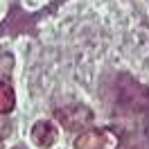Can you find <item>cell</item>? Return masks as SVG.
Here are the masks:
<instances>
[{
    "label": "cell",
    "instance_id": "cell-1",
    "mask_svg": "<svg viewBox=\"0 0 149 149\" xmlns=\"http://www.w3.org/2000/svg\"><path fill=\"white\" fill-rule=\"evenodd\" d=\"M54 118L63 124L65 129L79 131V129H84V127H88L93 122V111L81 106V104H74V106H68V109H56Z\"/></svg>",
    "mask_w": 149,
    "mask_h": 149
},
{
    "label": "cell",
    "instance_id": "cell-2",
    "mask_svg": "<svg viewBox=\"0 0 149 149\" xmlns=\"http://www.w3.org/2000/svg\"><path fill=\"white\" fill-rule=\"evenodd\" d=\"M56 138H59V133H56L54 124L47 120H38L34 127H32V140H34V145H38V147H52L56 142Z\"/></svg>",
    "mask_w": 149,
    "mask_h": 149
},
{
    "label": "cell",
    "instance_id": "cell-3",
    "mask_svg": "<svg viewBox=\"0 0 149 149\" xmlns=\"http://www.w3.org/2000/svg\"><path fill=\"white\" fill-rule=\"evenodd\" d=\"M104 145H106V136H104V131H97V129L84 131L74 140V149H102Z\"/></svg>",
    "mask_w": 149,
    "mask_h": 149
},
{
    "label": "cell",
    "instance_id": "cell-4",
    "mask_svg": "<svg viewBox=\"0 0 149 149\" xmlns=\"http://www.w3.org/2000/svg\"><path fill=\"white\" fill-rule=\"evenodd\" d=\"M14 104H16V95H14L11 84H7V81H0V113L14 111Z\"/></svg>",
    "mask_w": 149,
    "mask_h": 149
},
{
    "label": "cell",
    "instance_id": "cell-5",
    "mask_svg": "<svg viewBox=\"0 0 149 149\" xmlns=\"http://www.w3.org/2000/svg\"><path fill=\"white\" fill-rule=\"evenodd\" d=\"M14 131V124H11L7 118H0V140L9 138V133Z\"/></svg>",
    "mask_w": 149,
    "mask_h": 149
},
{
    "label": "cell",
    "instance_id": "cell-6",
    "mask_svg": "<svg viewBox=\"0 0 149 149\" xmlns=\"http://www.w3.org/2000/svg\"><path fill=\"white\" fill-rule=\"evenodd\" d=\"M14 149H25V147H23V145H16V147H14Z\"/></svg>",
    "mask_w": 149,
    "mask_h": 149
}]
</instances>
